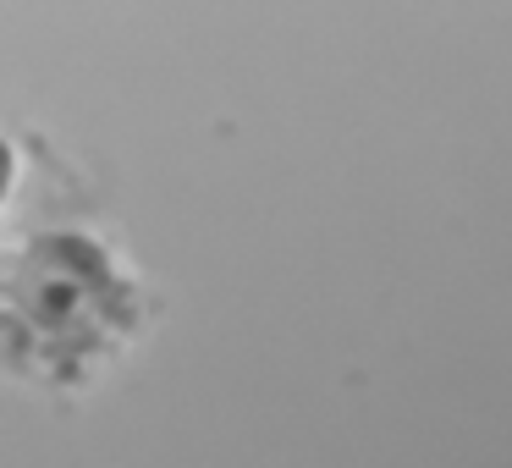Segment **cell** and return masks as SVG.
Returning a JSON list of instances; mask_svg holds the SVG:
<instances>
[{
	"instance_id": "obj_1",
	"label": "cell",
	"mask_w": 512,
	"mask_h": 468,
	"mask_svg": "<svg viewBox=\"0 0 512 468\" xmlns=\"http://www.w3.org/2000/svg\"><path fill=\"white\" fill-rule=\"evenodd\" d=\"M6 171H12V155H6V149H0V188H6Z\"/></svg>"
}]
</instances>
